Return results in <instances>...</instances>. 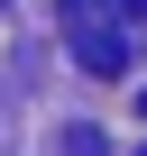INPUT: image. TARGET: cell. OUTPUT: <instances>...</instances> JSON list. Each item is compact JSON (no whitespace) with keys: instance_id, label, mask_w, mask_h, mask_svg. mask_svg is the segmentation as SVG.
Instances as JSON below:
<instances>
[{"instance_id":"cell-1","label":"cell","mask_w":147,"mask_h":156,"mask_svg":"<svg viewBox=\"0 0 147 156\" xmlns=\"http://www.w3.org/2000/svg\"><path fill=\"white\" fill-rule=\"evenodd\" d=\"M55 19H64V55L83 64V73H101V83H110V73H129V28H120L110 0H64Z\"/></svg>"},{"instance_id":"cell-2","label":"cell","mask_w":147,"mask_h":156,"mask_svg":"<svg viewBox=\"0 0 147 156\" xmlns=\"http://www.w3.org/2000/svg\"><path fill=\"white\" fill-rule=\"evenodd\" d=\"M138 110H147V83H138Z\"/></svg>"}]
</instances>
